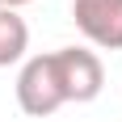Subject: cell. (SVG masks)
<instances>
[{
	"label": "cell",
	"mask_w": 122,
	"mask_h": 122,
	"mask_svg": "<svg viewBox=\"0 0 122 122\" xmlns=\"http://www.w3.org/2000/svg\"><path fill=\"white\" fill-rule=\"evenodd\" d=\"M30 51V25L17 9H0V67H13V63L25 59Z\"/></svg>",
	"instance_id": "cell-4"
},
{
	"label": "cell",
	"mask_w": 122,
	"mask_h": 122,
	"mask_svg": "<svg viewBox=\"0 0 122 122\" xmlns=\"http://www.w3.org/2000/svg\"><path fill=\"white\" fill-rule=\"evenodd\" d=\"M76 30L101 51H122V0H72Z\"/></svg>",
	"instance_id": "cell-3"
},
{
	"label": "cell",
	"mask_w": 122,
	"mask_h": 122,
	"mask_svg": "<svg viewBox=\"0 0 122 122\" xmlns=\"http://www.w3.org/2000/svg\"><path fill=\"white\" fill-rule=\"evenodd\" d=\"M51 59H55V72H59V88L67 101H93L101 97V88H105V67H101L97 51L88 46H59L51 51Z\"/></svg>",
	"instance_id": "cell-2"
},
{
	"label": "cell",
	"mask_w": 122,
	"mask_h": 122,
	"mask_svg": "<svg viewBox=\"0 0 122 122\" xmlns=\"http://www.w3.org/2000/svg\"><path fill=\"white\" fill-rule=\"evenodd\" d=\"M25 4H34V0H0V9H25Z\"/></svg>",
	"instance_id": "cell-5"
},
{
	"label": "cell",
	"mask_w": 122,
	"mask_h": 122,
	"mask_svg": "<svg viewBox=\"0 0 122 122\" xmlns=\"http://www.w3.org/2000/svg\"><path fill=\"white\" fill-rule=\"evenodd\" d=\"M17 105H21L30 118H51L59 105H67L51 51L46 55H30V59L21 63V72H17Z\"/></svg>",
	"instance_id": "cell-1"
}]
</instances>
